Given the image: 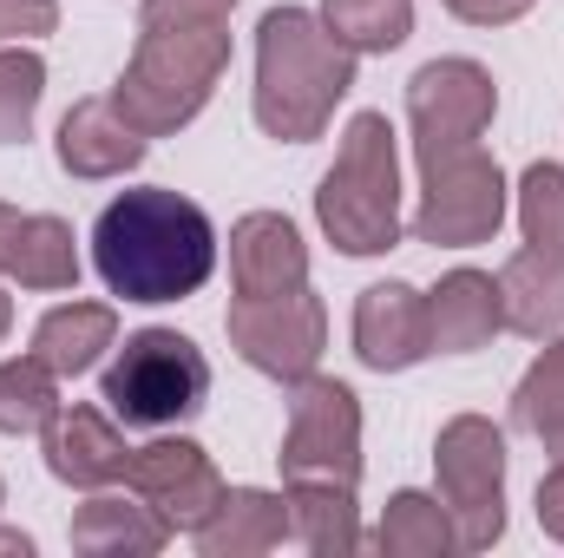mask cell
<instances>
[{"mask_svg": "<svg viewBox=\"0 0 564 558\" xmlns=\"http://www.w3.org/2000/svg\"><path fill=\"white\" fill-rule=\"evenodd\" d=\"M93 270L119 302H184L217 270V230L184 191L139 184L119 191L93 224Z\"/></svg>", "mask_w": 564, "mask_h": 558, "instance_id": "6da1fadb", "label": "cell"}, {"mask_svg": "<svg viewBox=\"0 0 564 558\" xmlns=\"http://www.w3.org/2000/svg\"><path fill=\"white\" fill-rule=\"evenodd\" d=\"M348 93H355V53L322 26V13L270 7L257 20V93H250V112L276 144L322 139Z\"/></svg>", "mask_w": 564, "mask_h": 558, "instance_id": "7a4b0ae2", "label": "cell"}, {"mask_svg": "<svg viewBox=\"0 0 564 558\" xmlns=\"http://www.w3.org/2000/svg\"><path fill=\"white\" fill-rule=\"evenodd\" d=\"M315 224L341 257H388L401 244V144L388 112H355L335 164L315 184Z\"/></svg>", "mask_w": 564, "mask_h": 558, "instance_id": "3957f363", "label": "cell"}, {"mask_svg": "<svg viewBox=\"0 0 564 558\" xmlns=\"http://www.w3.org/2000/svg\"><path fill=\"white\" fill-rule=\"evenodd\" d=\"M224 73H230V26H158V33H139L106 99L132 132L171 139L210 106Z\"/></svg>", "mask_w": 564, "mask_h": 558, "instance_id": "277c9868", "label": "cell"}, {"mask_svg": "<svg viewBox=\"0 0 564 558\" xmlns=\"http://www.w3.org/2000/svg\"><path fill=\"white\" fill-rule=\"evenodd\" d=\"M99 401L126 427H151V433L184 427L210 401V362L177 329H139V335H126V348H112Z\"/></svg>", "mask_w": 564, "mask_h": 558, "instance_id": "5b68a950", "label": "cell"}, {"mask_svg": "<svg viewBox=\"0 0 564 558\" xmlns=\"http://www.w3.org/2000/svg\"><path fill=\"white\" fill-rule=\"evenodd\" d=\"M512 211V184L492 151L453 144V151H421V211H414V244L433 250H479L499 237Z\"/></svg>", "mask_w": 564, "mask_h": 558, "instance_id": "8992f818", "label": "cell"}, {"mask_svg": "<svg viewBox=\"0 0 564 558\" xmlns=\"http://www.w3.org/2000/svg\"><path fill=\"white\" fill-rule=\"evenodd\" d=\"M433 480L459 552H492L506 539V433L486 415H453L433 440Z\"/></svg>", "mask_w": 564, "mask_h": 558, "instance_id": "52a82bcc", "label": "cell"}, {"mask_svg": "<svg viewBox=\"0 0 564 558\" xmlns=\"http://www.w3.org/2000/svg\"><path fill=\"white\" fill-rule=\"evenodd\" d=\"M276 460L282 480L361 486V395L335 375H302L289 388V427Z\"/></svg>", "mask_w": 564, "mask_h": 558, "instance_id": "ba28073f", "label": "cell"}, {"mask_svg": "<svg viewBox=\"0 0 564 558\" xmlns=\"http://www.w3.org/2000/svg\"><path fill=\"white\" fill-rule=\"evenodd\" d=\"M224 335H230V348H237L257 375L295 388L302 375L322 368L328 309H322V296H315L308 282L289 289V296H237V302L224 309Z\"/></svg>", "mask_w": 564, "mask_h": 558, "instance_id": "9c48e42d", "label": "cell"}, {"mask_svg": "<svg viewBox=\"0 0 564 558\" xmlns=\"http://www.w3.org/2000/svg\"><path fill=\"white\" fill-rule=\"evenodd\" d=\"M499 112V79L466 60V53H446V60H426L421 73L408 79V126H414V158L421 151H453V144H479L486 126Z\"/></svg>", "mask_w": 564, "mask_h": 558, "instance_id": "30bf717a", "label": "cell"}, {"mask_svg": "<svg viewBox=\"0 0 564 558\" xmlns=\"http://www.w3.org/2000/svg\"><path fill=\"white\" fill-rule=\"evenodd\" d=\"M126 486L139 493L171 533H197V526L217 513V500H224L217 460H210L197 440H184V433H164V440H151V447H132Z\"/></svg>", "mask_w": 564, "mask_h": 558, "instance_id": "8fae6325", "label": "cell"}, {"mask_svg": "<svg viewBox=\"0 0 564 558\" xmlns=\"http://www.w3.org/2000/svg\"><path fill=\"white\" fill-rule=\"evenodd\" d=\"M355 355L375 375H408L433 355V329H426V289L414 282H368L355 296Z\"/></svg>", "mask_w": 564, "mask_h": 558, "instance_id": "7c38bea8", "label": "cell"}, {"mask_svg": "<svg viewBox=\"0 0 564 558\" xmlns=\"http://www.w3.org/2000/svg\"><path fill=\"white\" fill-rule=\"evenodd\" d=\"M40 453H46V473H53L59 486H79V493L119 486L126 466H132V447H126L119 420L99 415V408H86V401H73V408H59V415L46 420Z\"/></svg>", "mask_w": 564, "mask_h": 558, "instance_id": "4fadbf2b", "label": "cell"}, {"mask_svg": "<svg viewBox=\"0 0 564 558\" xmlns=\"http://www.w3.org/2000/svg\"><path fill=\"white\" fill-rule=\"evenodd\" d=\"M0 277L20 289H79V237L53 211H13L0 204Z\"/></svg>", "mask_w": 564, "mask_h": 558, "instance_id": "5bb4252c", "label": "cell"}, {"mask_svg": "<svg viewBox=\"0 0 564 558\" xmlns=\"http://www.w3.org/2000/svg\"><path fill=\"white\" fill-rule=\"evenodd\" d=\"M308 282V244L282 211H250L230 224V289L237 296H289Z\"/></svg>", "mask_w": 564, "mask_h": 558, "instance_id": "9a60e30c", "label": "cell"}, {"mask_svg": "<svg viewBox=\"0 0 564 558\" xmlns=\"http://www.w3.org/2000/svg\"><path fill=\"white\" fill-rule=\"evenodd\" d=\"M144 132H132L126 119H119V106L112 99H79L66 119H59V171L66 178H86V184H106V178H126V171H139L144 164Z\"/></svg>", "mask_w": 564, "mask_h": 558, "instance_id": "2e32d148", "label": "cell"}, {"mask_svg": "<svg viewBox=\"0 0 564 558\" xmlns=\"http://www.w3.org/2000/svg\"><path fill=\"white\" fill-rule=\"evenodd\" d=\"M426 329H433V355H473L506 329V302L499 277L486 270H446L426 289Z\"/></svg>", "mask_w": 564, "mask_h": 558, "instance_id": "e0dca14e", "label": "cell"}, {"mask_svg": "<svg viewBox=\"0 0 564 558\" xmlns=\"http://www.w3.org/2000/svg\"><path fill=\"white\" fill-rule=\"evenodd\" d=\"M191 539L204 558H263L289 546V500L270 486H224L217 513Z\"/></svg>", "mask_w": 564, "mask_h": 558, "instance_id": "ac0fdd59", "label": "cell"}, {"mask_svg": "<svg viewBox=\"0 0 564 558\" xmlns=\"http://www.w3.org/2000/svg\"><path fill=\"white\" fill-rule=\"evenodd\" d=\"M73 552H86V558H151V552H164L177 533L144 506L139 493H93L79 513H73Z\"/></svg>", "mask_w": 564, "mask_h": 558, "instance_id": "d6986e66", "label": "cell"}, {"mask_svg": "<svg viewBox=\"0 0 564 558\" xmlns=\"http://www.w3.org/2000/svg\"><path fill=\"white\" fill-rule=\"evenodd\" d=\"M106 348H119V309L112 302H59L33 322V355L59 382H79L86 368H99Z\"/></svg>", "mask_w": 564, "mask_h": 558, "instance_id": "ffe728a7", "label": "cell"}, {"mask_svg": "<svg viewBox=\"0 0 564 558\" xmlns=\"http://www.w3.org/2000/svg\"><path fill=\"white\" fill-rule=\"evenodd\" d=\"M499 302H506V329L545 342L564 329V250L525 244L519 257H506L499 270Z\"/></svg>", "mask_w": 564, "mask_h": 558, "instance_id": "44dd1931", "label": "cell"}, {"mask_svg": "<svg viewBox=\"0 0 564 558\" xmlns=\"http://www.w3.org/2000/svg\"><path fill=\"white\" fill-rule=\"evenodd\" d=\"M289 500V539L315 558L361 552V519H355V486L335 480H282Z\"/></svg>", "mask_w": 564, "mask_h": 558, "instance_id": "7402d4cb", "label": "cell"}, {"mask_svg": "<svg viewBox=\"0 0 564 558\" xmlns=\"http://www.w3.org/2000/svg\"><path fill=\"white\" fill-rule=\"evenodd\" d=\"M375 552L381 558H446V552H459V533H453V513L440 506V493L401 486V493L381 506Z\"/></svg>", "mask_w": 564, "mask_h": 558, "instance_id": "603a6c76", "label": "cell"}, {"mask_svg": "<svg viewBox=\"0 0 564 558\" xmlns=\"http://www.w3.org/2000/svg\"><path fill=\"white\" fill-rule=\"evenodd\" d=\"M322 26L361 60L414 40V0H322Z\"/></svg>", "mask_w": 564, "mask_h": 558, "instance_id": "cb8c5ba5", "label": "cell"}, {"mask_svg": "<svg viewBox=\"0 0 564 558\" xmlns=\"http://www.w3.org/2000/svg\"><path fill=\"white\" fill-rule=\"evenodd\" d=\"M59 375L26 348L13 362H0V433H46V420L59 415Z\"/></svg>", "mask_w": 564, "mask_h": 558, "instance_id": "d4e9b609", "label": "cell"}, {"mask_svg": "<svg viewBox=\"0 0 564 558\" xmlns=\"http://www.w3.org/2000/svg\"><path fill=\"white\" fill-rule=\"evenodd\" d=\"M512 427L519 433H539V440H552L564 427V329L545 335L539 362L519 375V388H512Z\"/></svg>", "mask_w": 564, "mask_h": 558, "instance_id": "484cf974", "label": "cell"}, {"mask_svg": "<svg viewBox=\"0 0 564 558\" xmlns=\"http://www.w3.org/2000/svg\"><path fill=\"white\" fill-rule=\"evenodd\" d=\"M512 211H519V230L525 244L539 250H564V164L552 158H532L512 184Z\"/></svg>", "mask_w": 564, "mask_h": 558, "instance_id": "4316f807", "label": "cell"}, {"mask_svg": "<svg viewBox=\"0 0 564 558\" xmlns=\"http://www.w3.org/2000/svg\"><path fill=\"white\" fill-rule=\"evenodd\" d=\"M46 99V60L33 46H0V144H20Z\"/></svg>", "mask_w": 564, "mask_h": 558, "instance_id": "83f0119b", "label": "cell"}, {"mask_svg": "<svg viewBox=\"0 0 564 558\" xmlns=\"http://www.w3.org/2000/svg\"><path fill=\"white\" fill-rule=\"evenodd\" d=\"M237 0H144L139 7V33L158 26H230Z\"/></svg>", "mask_w": 564, "mask_h": 558, "instance_id": "f1b7e54d", "label": "cell"}, {"mask_svg": "<svg viewBox=\"0 0 564 558\" xmlns=\"http://www.w3.org/2000/svg\"><path fill=\"white\" fill-rule=\"evenodd\" d=\"M40 33H59V0H0V46H26Z\"/></svg>", "mask_w": 564, "mask_h": 558, "instance_id": "f546056e", "label": "cell"}, {"mask_svg": "<svg viewBox=\"0 0 564 558\" xmlns=\"http://www.w3.org/2000/svg\"><path fill=\"white\" fill-rule=\"evenodd\" d=\"M539 0H446V13L453 20H466V26H512V20H525Z\"/></svg>", "mask_w": 564, "mask_h": 558, "instance_id": "4dcf8cb0", "label": "cell"}, {"mask_svg": "<svg viewBox=\"0 0 564 558\" xmlns=\"http://www.w3.org/2000/svg\"><path fill=\"white\" fill-rule=\"evenodd\" d=\"M539 526H545V539L564 546V460H552V473L539 480Z\"/></svg>", "mask_w": 564, "mask_h": 558, "instance_id": "1f68e13d", "label": "cell"}, {"mask_svg": "<svg viewBox=\"0 0 564 558\" xmlns=\"http://www.w3.org/2000/svg\"><path fill=\"white\" fill-rule=\"evenodd\" d=\"M33 533H13V526H0V558H33Z\"/></svg>", "mask_w": 564, "mask_h": 558, "instance_id": "d6a6232c", "label": "cell"}, {"mask_svg": "<svg viewBox=\"0 0 564 558\" xmlns=\"http://www.w3.org/2000/svg\"><path fill=\"white\" fill-rule=\"evenodd\" d=\"M7 329H13V302H7V289H0V342H7Z\"/></svg>", "mask_w": 564, "mask_h": 558, "instance_id": "836d02e7", "label": "cell"}, {"mask_svg": "<svg viewBox=\"0 0 564 558\" xmlns=\"http://www.w3.org/2000/svg\"><path fill=\"white\" fill-rule=\"evenodd\" d=\"M545 447H552V460H564V427L552 433V440H545Z\"/></svg>", "mask_w": 564, "mask_h": 558, "instance_id": "e575fe53", "label": "cell"}, {"mask_svg": "<svg viewBox=\"0 0 564 558\" xmlns=\"http://www.w3.org/2000/svg\"><path fill=\"white\" fill-rule=\"evenodd\" d=\"M0 506H7V480H0Z\"/></svg>", "mask_w": 564, "mask_h": 558, "instance_id": "d590c367", "label": "cell"}]
</instances>
